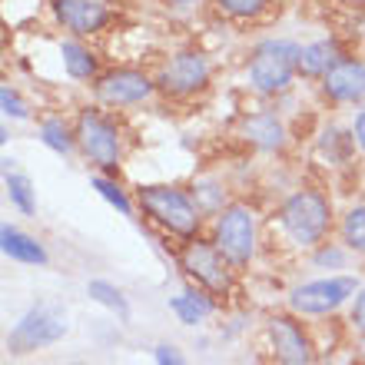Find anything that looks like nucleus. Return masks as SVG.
Segmentation results:
<instances>
[{"instance_id":"9b49d317","label":"nucleus","mask_w":365,"mask_h":365,"mask_svg":"<svg viewBox=\"0 0 365 365\" xmlns=\"http://www.w3.org/2000/svg\"><path fill=\"white\" fill-rule=\"evenodd\" d=\"M153 93V80L140 73V70H113L96 83V100L106 106H133L150 100Z\"/></svg>"},{"instance_id":"4be33fe9","label":"nucleus","mask_w":365,"mask_h":365,"mask_svg":"<svg viewBox=\"0 0 365 365\" xmlns=\"http://www.w3.org/2000/svg\"><path fill=\"white\" fill-rule=\"evenodd\" d=\"M40 140H43V146H47V150H53V153H60V156H67L70 150H73L77 133H70L63 120H43V123H40Z\"/></svg>"},{"instance_id":"20e7f679","label":"nucleus","mask_w":365,"mask_h":365,"mask_svg":"<svg viewBox=\"0 0 365 365\" xmlns=\"http://www.w3.org/2000/svg\"><path fill=\"white\" fill-rule=\"evenodd\" d=\"M299 43L292 40H262L252 50L250 60V83L259 93H282L299 73Z\"/></svg>"},{"instance_id":"f3484780","label":"nucleus","mask_w":365,"mask_h":365,"mask_svg":"<svg viewBox=\"0 0 365 365\" xmlns=\"http://www.w3.org/2000/svg\"><path fill=\"white\" fill-rule=\"evenodd\" d=\"M212 299L206 289H182L180 296L170 299V312H173L176 319H180L182 326H200L202 319H210L212 316Z\"/></svg>"},{"instance_id":"9d476101","label":"nucleus","mask_w":365,"mask_h":365,"mask_svg":"<svg viewBox=\"0 0 365 365\" xmlns=\"http://www.w3.org/2000/svg\"><path fill=\"white\" fill-rule=\"evenodd\" d=\"M166 93H176V96H186V93H196L210 83V63L202 53H176L163 70H160V80H156Z\"/></svg>"},{"instance_id":"0eeeda50","label":"nucleus","mask_w":365,"mask_h":365,"mask_svg":"<svg viewBox=\"0 0 365 365\" xmlns=\"http://www.w3.org/2000/svg\"><path fill=\"white\" fill-rule=\"evenodd\" d=\"M180 269L196 282L200 289L220 296V292H230L232 286V276H230V259L216 250V242H200L192 236L180 252Z\"/></svg>"},{"instance_id":"f03ea898","label":"nucleus","mask_w":365,"mask_h":365,"mask_svg":"<svg viewBox=\"0 0 365 365\" xmlns=\"http://www.w3.org/2000/svg\"><path fill=\"white\" fill-rule=\"evenodd\" d=\"M67 332V309H60L57 302H37L14 322V329L7 332V349L14 356H30L47 346H57Z\"/></svg>"},{"instance_id":"423d86ee","label":"nucleus","mask_w":365,"mask_h":365,"mask_svg":"<svg viewBox=\"0 0 365 365\" xmlns=\"http://www.w3.org/2000/svg\"><path fill=\"white\" fill-rule=\"evenodd\" d=\"M359 279L356 276H326L302 282L289 292V309L296 316H332L346 306L349 299H356Z\"/></svg>"},{"instance_id":"412c9836","label":"nucleus","mask_w":365,"mask_h":365,"mask_svg":"<svg viewBox=\"0 0 365 365\" xmlns=\"http://www.w3.org/2000/svg\"><path fill=\"white\" fill-rule=\"evenodd\" d=\"M7 196L14 202V210H20L24 216H34L37 212V196H34V186L24 173H10L7 170Z\"/></svg>"},{"instance_id":"a211bd4d","label":"nucleus","mask_w":365,"mask_h":365,"mask_svg":"<svg viewBox=\"0 0 365 365\" xmlns=\"http://www.w3.org/2000/svg\"><path fill=\"white\" fill-rule=\"evenodd\" d=\"M60 57H63V70H67L73 80H90L96 73V60L83 43L77 40H63L60 43Z\"/></svg>"},{"instance_id":"a878e982","label":"nucleus","mask_w":365,"mask_h":365,"mask_svg":"<svg viewBox=\"0 0 365 365\" xmlns=\"http://www.w3.org/2000/svg\"><path fill=\"white\" fill-rule=\"evenodd\" d=\"M312 262H316L319 269H326V266H332V269H342V266H346V252L339 250L336 242H322V246L312 252Z\"/></svg>"},{"instance_id":"7ed1b4c3","label":"nucleus","mask_w":365,"mask_h":365,"mask_svg":"<svg viewBox=\"0 0 365 365\" xmlns=\"http://www.w3.org/2000/svg\"><path fill=\"white\" fill-rule=\"evenodd\" d=\"M140 206L146 210V216L153 222H160L166 232L192 240L200 230L202 210L196 206V200H190L176 186H143L140 190Z\"/></svg>"},{"instance_id":"2f4dec72","label":"nucleus","mask_w":365,"mask_h":365,"mask_svg":"<svg viewBox=\"0 0 365 365\" xmlns=\"http://www.w3.org/2000/svg\"><path fill=\"white\" fill-rule=\"evenodd\" d=\"M359 356L365 359V332H362V339H359Z\"/></svg>"},{"instance_id":"7c9ffc66","label":"nucleus","mask_w":365,"mask_h":365,"mask_svg":"<svg viewBox=\"0 0 365 365\" xmlns=\"http://www.w3.org/2000/svg\"><path fill=\"white\" fill-rule=\"evenodd\" d=\"M173 7H190V4H196V0H170Z\"/></svg>"},{"instance_id":"dca6fc26","label":"nucleus","mask_w":365,"mask_h":365,"mask_svg":"<svg viewBox=\"0 0 365 365\" xmlns=\"http://www.w3.org/2000/svg\"><path fill=\"white\" fill-rule=\"evenodd\" d=\"M339 60H342V50L336 40H316V43L299 50V73L302 77H326Z\"/></svg>"},{"instance_id":"473e14b6","label":"nucleus","mask_w":365,"mask_h":365,"mask_svg":"<svg viewBox=\"0 0 365 365\" xmlns=\"http://www.w3.org/2000/svg\"><path fill=\"white\" fill-rule=\"evenodd\" d=\"M70 365H87V362H70Z\"/></svg>"},{"instance_id":"5701e85b","label":"nucleus","mask_w":365,"mask_h":365,"mask_svg":"<svg viewBox=\"0 0 365 365\" xmlns=\"http://www.w3.org/2000/svg\"><path fill=\"white\" fill-rule=\"evenodd\" d=\"M90 182H93V190L100 192V196H103L110 206H116V210L123 212V216H130V212H133V206H130L126 192L120 190V182H116V180H106V176H93Z\"/></svg>"},{"instance_id":"bb28decb","label":"nucleus","mask_w":365,"mask_h":365,"mask_svg":"<svg viewBox=\"0 0 365 365\" xmlns=\"http://www.w3.org/2000/svg\"><path fill=\"white\" fill-rule=\"evenodd\" d=\"M153 359H156V365H190L186 356H182L176 346H170V342H160V346L153 349Z\"/></svg>"},{"instance_id":"393cba45","label":"nucleus","mask_w":365,"mask_h":365,"mask_svg":"<svg viewBox=\"0 0 365 365\" xmlns=\"http://www.w3.org/2000/svg\"><path fill=\"white\" fill-rule=\"evenodd\" d=\"M216 4H220V10H226L230 17H256V14L266 10L269 0H216Z\"/></svg>"},{"instance_id":"1a4fd4ad","label":"nucleus","mask_w":365,"mask_h":365,"mask_svg":"<svg viewBox=\"0 0 365 365\" xmlns=\"http://www.w3.org/2000/svg\"><path fill=\"white\" fill-rule=\"evenodd\" d=\"M266 339H269L272 365H312V342L289 316L266 319Z\"/></svg>"},{"instance_id":"cd10ccee","label":"nucleus","mask_w":365,"mask_h":365,"mask_svg":"<svg viewBox=\"0 0 365 365\" xmlns=\"http://www.w3.org/2000/svg\"><path fill=\"white\" fill-rule=\"evenodd\" d=\"M196 196H206V202H202V212H220L222 210V200H216L220 192H216V182H200L196 186Z\"/></svg>"},{"instance_id":"2eb2a0df","label":"nucleus","mask_w":365,"mask_h":365,"mask_svg":"<svg viewBox=\"0 0 365 365\" xmlns=\"http://www.w3.org/2000/svg\"><path fill=\"white\" fill-rule=\"evenodd\" d=\"M242 133H246L250 143H256L266 153H272V150H279V146L286 143V130H282V123H279L276 113H269V110L246 116L242 120Z\"/></svg>"},{"instance_id":"4468645a","label":"nucleus","mask_w":365,"mask_h":365,"mask_svg":"<svg viewBox=\"0 0 365 365\" xmlns=\"http://www.w3.org/2000/svg\"><path fill=\"white\" fill-rule=\"evenodd\" d=\"M0 250H4L7 259L24 262V266H47L50 262L43 242H37L34 236H27V232H20L17 226H10V222L0 226Z\"/></svg>"},{"instance_id":"c756f323","label":"nucleus","mask_w":365,"mask_h":365,"mask_svg":"<svg viewBox=\"0 0 365 365\" xmlns=\"http://www.w3.org/2000/svg\"><path fill=\"white\" fill-rule=\"evenodd\" d=\"M352 140H356V143L365 150V110L356 116V123H352Z\"/></svg>"},{"instance_id":"6ab92c4d","label":"nucleus","mask_w":365,"mask_h":365,"mask_svg":"<svg viewBox=\"0 0 365 365\" xmlns=\"http://www.w3.org/2000/svg\"><path fill=\"white\" fill-rule=\"evenodd\" d=\"M87 296L93 299V302H100L103 309H110L113 316L130 319V302H126V296L113 286V282H106V279H90V282H87Z\"/></svg>"},{"instance_id":"6e6552de","label":"nucleus","mask_w":365,"mask_h":365,"mask_svg":"<svg viewBox=\"0 0 365 365\" xmlns=\"http://www.w3.org/2000/svg\"><path fill=\"white\" fill-rule=\"evenodd\" d=\"M77 143L93 166L113 173L120 166V133L116 126L96 110H83L77 120Z\"/></svg>"},{"instance_id":"b1692460","label":"nucleus","mask_w":365,"mask_h":365,"mask_svg":"<svg viewBox=\"0 0 365 365\" xmlns=\"http://www.w3.org/2000/svg\"><path fill=\"white\" fill-rule=\"evenodd\" d=\"M0 106H4V116H14V120H27L30 116V106L20 100V93L10 83L0 87Z\"/></svg>"},{"instance_id":"f8f14e48","label":"nucleus","mask_w":365,"mask_h":365,"mask_svg":"<svg viewBox=\"0 0 365 365\" xmlns=\"http://www.w3.org/2000/svg\"><path fill=\"white\" fill-rule=\"evenodd\" d=\"M53 14L70 34H80V37L103 30L110 20V10L100 0H53Z\"/></svg>"},{"instance_id":"f257e3e1","label":"nucleus","mask_w":365,"mask_h":365,"mask_svg":"<svg viewBox=\"0 0 365 365\" xmlns=\"http://www.w3.org/2000/svg\"><path fill=\"white\" fill-rule=\"evenodd\" d=\"M329 222H332V206L316 190L292 192L279 206V230L286 232L296 246H302V250L322 246V240H326V232H329Z\"/></svg>"},{"instance_id":"aec40b11","label":"nucleus","mask_w":365,"mask_h":365,"mask_svg":"<svg viewBox=\"0 0 365 365\" xmlns=\"http://www.w3.org/2000/svg\"><path fill=\"white\" fill-rule=\"evenodd\" d=\"M339 232H342V242H346V250L359 252V256H365V206H356V210H349L346 216H342V226H339Z\"/></svg>"},{"instance_id":"c85d7f7f","label":"nucleus","mask_w":365,"mask_h":365,"mask_svg":"<svg viewBox=\"0 0 365 365\" xmlns=\"http://www.w3.org/2000/svg\"><path fill=\"white\" fill-rule=\"evenodd\" d=\"M349 319H352V326H356L359 332H365V286H359L356 299H352V312H349Z\"/></svg>"},{"instance_id":"ddd939ff","label":"nucleus","mask_w":365,"mask_h":365,"mask_svg":"<svg viewBox=\"0 0 365 365\" xmlns=\"http://www.w3.org/2000/svg\"><path fill=\"white\" fill-rule=\"evenodd\" d=\"M322 90L339 103L365 100V63L362 60H339L336 67L322 77Z\"/></svg>"},{"instance_id":"39448f33","label":"nucleus","mask_w":365,"mask_h":365,"mask_svg":"<svg viewBox=\"0 0 365 365\" xmlns=\"http://www.w3.org/2000/svg\"><path fill=\"white\" fill-rule=\"evenodd\" d=\"M212 242L216 250L230 259V266H250L256 256V212L246 202H230L216 212V226H212Z\"/></svg>"}]
</instances>
